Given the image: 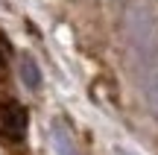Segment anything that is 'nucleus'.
<instances>
[{
    "label": "nucleus",
    "instance_id": "1",
    "mask_svg": "<svg viewBox=\"0 0 158 155\" xmlns=\"http://www.w3.org/2000/svg\"><path fill=\"white\" fill-rule=\"evenodd\" d=\"M27 135V111L15 100L0 103V138L6 141H23Z\"/></svg>",
    "mask_w": 158,
    "mask_h": 155
},
{
    "label": "nucleus",
    "instance_id": "2",
    "mask_svg": "<svg viewBox=\"0 0 158 155\" xmlns=\"http://www.w3.org/2000/svg\"><path fill=\"white\" fill-rule=\"evenodd\" d=\"M143 85H147L149 105H152V111L158 114V53H155V59L149 62V67H147V79H143Z\"/></svg>",
    "mask_w": 158,
    "mask_h": 155
},
{
    "label": "nucleus",
    "instance_id": "5",
    "mask_svg": "<svg viewBox=\"0 0 158 155\" xmlns=\"http://www.w3.org/2000/svg\"><path fill=\"white\" fill-rule=\"evenodd\" d=\"M120 155H135V152H129V149H123V152H120Z\"/></svg>",
    "mask_w": 158,
    "mask_h": 155
},
{
    "label": "nucleus",
    "instance_id": "4",
    "mask_svg": "<svg viewBox=\"0 0 158 155\" xmlns=\"http://www.w3.org/2000/svg\"><path fill=\"white\" fill-rule=\"evenodd\" d=\"M21 79L27 82L29 88H38V82H41L38 70H35V64L29 62V59H23V64H21Z\"/></svg>",
    "mask_w": 158,
    "mask_h": 155
},
{
    "label": "nucleus",
    "instance_id": "3",
    "mask_svg": "<svg viewBox=\"0 0 158 155\" xmlns=\"http://www.w3.org/2000/svg\"><path fill=\"white\" fill-rule=\"evenodd\" d=\"M53 146H56V152L59 155H79L76 152V146H73V141H70V135L64 132L62 126H53Z\"/></svg>",
    "mask_w": 158,
    "mask_h": 155
}]
</instances>
